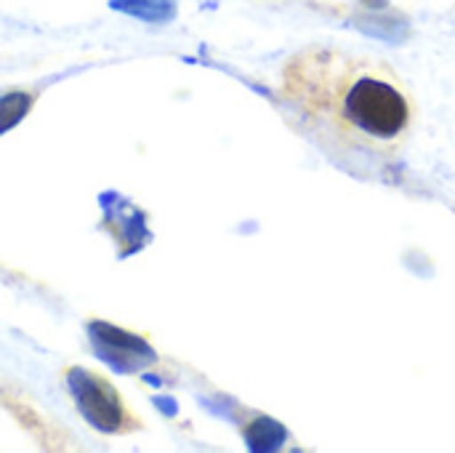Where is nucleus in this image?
I'll list each match as a JSON object with an SVG mask.
<instances>
[{
    "label": "nucleus",
    "mask_w": 455,
    "mask_h": 453,
    "mask_svg": "<svg viewBox=\"0 0 455 453\" xmlns=\"http://www.w3.org/2000/svg\"><path fill=\"white\" fill-rule=\"evenodd\" d=\"M280 96L309 133L352 155L397 158L416 125L400 72L339 45H309L283 64Z\"/></svg>",
    "instance_id": "1"
},
{
    "label": "nucleus",
    "mask_w": 455,
    "mask_h": 453,
    "mask_svg": "<svg viewBox=\"0 0 455 453\" xmlns=\"http://www.w3.org/2000/svg\"><path fill=\"white\" fill-rule=\"evenodd\" d=\"M67 387L80 409V414L101 433H128L136 427L131 422V414L125 411L117 390L104 382L101 376L85 371V368H69L67 371Z\"/></svg>",
    "instance_id": "2"
},
{
    "label": "nucleus",
    "mask_w": 455,
    "mask_h": 453,
    "mask_svg": "<svg viewBox=\"0 0 455 453\" xmlns=\"http://www.w3.org/2000/svg\"><path fill=\"white\" fill-rule=\"evenodd\" d=\"M91 339H93L99 355L115 371L131 374V371H139L141 366L155 360V352L141 339H136L133 334L117 331L109 323H91Z\"/></svg>",
    "instance_id": "3"
},
{
    "label": "nucleus",
    "mask_w": 455,
    "mask_h": 453,
    "mask_svg": "<svg viewBox=\"0 0 455 453\" xmlns=\"http://www.w3.org/2000/svg\"><path fill=\"white\" fill-rule=\"evenodd\" d=\"M109 5L144 21H171L176 16V0H112Z\"/></svg>",
    "instance_id": "4"
},
{
    "label": "nucleus",
    "mask_w": 455,
    "mask_h": 453,
    "mask_svg": "<svg viewBox=\"0 0 455 453\" xmlns=\"http://www.w3.org/2000/svg\"><path fill=\"white\" fill-rule=\"evenodd\" d=\"M285 441V430L272 419H256L248 427V443L256 451H272Z\"/></svg>",
    "instance_id": "5"
},
{
    "label": "nucleus",
    "mask_w": 455,
    "mask_h": 453,
    "mask_svg": "<svg viewBox=\"0 0 455 453\" xmlns=\"http://www.w3.org/2000/svg\"><path fill=\"white\" fill-rule=\"evenodd\" d=\"M29 107H32V96L24 91H11L0 96V133L13 128L29 112Z\"/></svg>",
    "instance_id": "6"
}]
</instances>
